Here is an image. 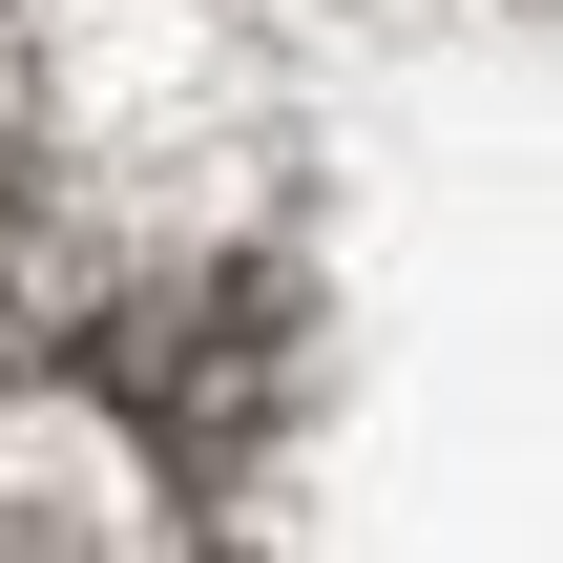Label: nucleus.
Listing matches in <instances>:
<instances>
[{"instance_id": "f257e3e1", "label": "nucleus", "mask_w": 563, "mask_h": 563, "mask_svg": "<svg viewBox=\"0 0 563 563\" xmlns=\"http://www.w3.org/2000/svg\"><path fill=\"white\" fill-rule=\"evenodd\" d=\"M0 313H21V167H0Z\"/></svg>"}]
</instances>
